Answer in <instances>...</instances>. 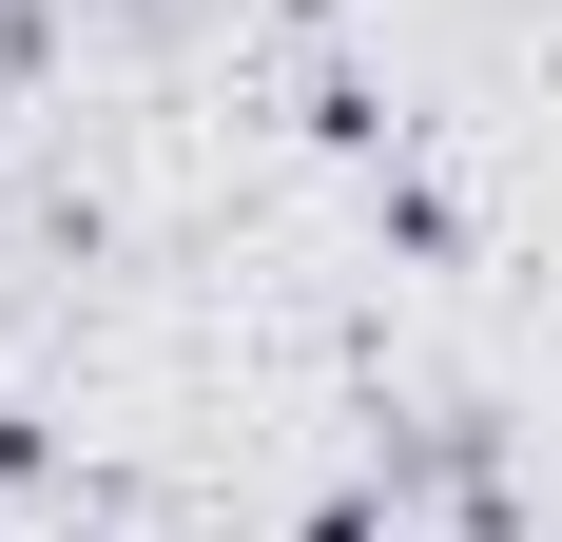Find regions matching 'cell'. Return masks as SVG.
I'll list each match as a JSON object with an SVG mask.
<instances>
[{"label": "cell", "mask_w": 562, "mask_h": 542, "mask_svg": "<svg viewBox=\"0 0 562 542\" xmlns=\"http://www.w3.org/2000/svg\"><path fill=\"white\" fill-rule=\"evenodd\" d=\"M291 20H311V0H291Z\"/></svg>", "instance_id": "obj_2"}, {"label": "cell", "mask_w": 562, "mask_h": 542, "mask_svg": "<svg viewBox=\"0 0 562 542\" xmlns=\"http://www.w3.org/2000/svg\"><path fill=\"white\" fill-rule=\"evenodd\" d=\"M0 465H20V427H0Z\"/></svg>", "instance_id": "obj_1"}]
</instances>
